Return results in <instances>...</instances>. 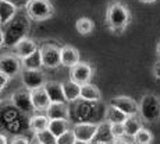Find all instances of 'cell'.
Returning <instances> with one entry per match:
<instances>
[{"label":"cell","instance_id":"1","mask_svg":"<svg viewBox=\"0 0 160 144\" xmlns=\"http://www.w3.org/2000/svg\"><path fill=\"white\" fill-rule=\"evenodd\" d=\"M31 29V18L27 13H18L7 25L2 27V31L4 34V44L2 48L13 49L18 42L28 36Z\"/></svg>","mask_w":160,"mask_h":144},{"label":"cell","instance_id":"2","mask_svg":"<svg viewBox=\"0 0 160 144\" xmlns=\"http://www.w3.org/2000/svg\"><path fill=\"white\" fill-rule=\"evenodd\" d=\"M131 23L130 8L121 2H113L106 11V25L114 34H122Z\"/></svg>","mask_w":160,"mask_h":144},{"label":"cell","instance_id":"3","mask_svg":"<svg viewBox=\"0 0 160 144\" xmlns=\"http://www.w3.org/2000/svg\"><path fill=\"white\" fill-rule=\"evenodd\" d=\"M139 116L145 123L160 120V98L156 94H145L139 101Z\"/></svg>","mask_w":160,"mask_h":144},{"label":"cell","instance_id":"4","mask_svg":"<svg viewBox=\"0 0 160 144\" xmlns=\"http://www.w3.org/2000/svg\"><path fill=\"white\" fill-rule=\"evenodd\" d=\"M25 13L32 21H46L54 16V7L50 0H31L27 6Z\"/></svg>","mask_w":160,"mask_h":144},{"label":"cell","instance_id":"5","mask_svg":"<svg viewBox=\"0 0 160 144\" xmlns=\"http://www.w3.org/2000/svg\"><path fill=\"white\" fill-rule=\"evenodd\" d=\"M42 55V60H43V67L46 69H57L61 66V48L57 46L56 44H46L39 46Z\"/></svg>","mask_w":160,"mask_h":144},{"label":"cell","instance_id":"6","mask_svg":"<svg viewBox=\"0 0 160 144\" xmlns=\"http://www.w3.org/2000/svg\"><path fill=\"white\" fill-rule=\"evenodd\" d=\"M10 101L14 108L24 115H31L35 112L32 98H31V91L27 88H20V90L14 91L10 97Z\"/></svg>","mask_w":160,"mask_h":144},{"label":"cell","instance_id":"7","mask_svg":"<svg viewBox=\"0 0 160 144\" xmlns=\"http://www.w3.org/2000/svg\"><path fill=\"white\" fill-rule=\"evenodd\" d=\"M100 123L98 122H77L72 126V131L78 141L92 143L99 130Z\"/></svg>","mask_w":160,"mask_h":144},{"label":"cell","instance_id":"8","mask_svg":"<svg viewBox=\"0 0 160 144\" xmlns=\"http://www.w3.org/2000/svg\"><path fill=\"white\" fill-rule=\"evenodd\" d=\"M0 73H4L8 77H15L22 73V60L14 53H3L0 57Z\"/></svg>","mask_w":160,"mask_h":144},{"label":"cell","instance_id":"9","mask_svg":"<svg viewBox=\"0 0 160 144\" xmlns=\"http://www.w3.org/2000/svg\"><path fill=\"white\" fill-rule=\"evenodd\" d=\"M21 81H22L24 88H27L29 91L45 87V84L48 83L45 73L42 70H22Z\"/></svg>","mask_w":160,"mask_h":144},{"label":"cell","instance_id":"10","mask_svg":"<svg viewBox=\"0 0 160 144\" xmlns=\"http://www.w3.org/2000/svg\"><path fill=\"white\" fill-rule=\"evenodd\" d=\"M110 105L118 108L127 116H137L139 113V104L131 97L127 95H117L110 99Z\"/></svg>","mask_w":160,"mask_h":144},{"label":"cell","instance_id":"11","mask_svg":"<svg viewBox=\"0 0 160 144\" xmlns=\"http://www.w3.org/2000/svg\"><path fill=\"white\" fill-rule=\"evenodd\" d=\"M92 74H93V69L88 62H79L77 66L70 69V80L78 83L79 85L88 84L92 78Z\"/></svg>","mask_w":160,"mask_h":144},{"label":"cell","instance_id":"12","mask_svg":"<svg viewBox=\"0 0 160 144\" xmlns=\"http://www.w3.org/2000/svg\"><path fill=\"white\" fill-rule=\"evenodd\" d=\"M36 51H39L38 44H36L32 38H29V36L24 38L22 41L18 42V44L13 48V53L17 57H20L21 60L25 59V57H28V56H31V55H33Z\"/></svg>","mask_w":160,"mask_h":144},{"label":"cell","instance_id":"13","mask_svg":"<svg viewBox=\"0 0 160 144\" xmlns=\"http://www.w3.org/2000/svg\"><path fill=\"white\" fill-rule=\"evenodd\" d=\"M31 98H32V104H33V108L35 111H48L49 105H50V98H49L48 93H46L45 87H41V88H36V90H32L31 91Z\"/></svg>","mask_w":160,"mask_h":144},{"label":"cell","instance_id":"14","mask_svg":"<svg viewBox=\"0 0 160 144\" xmlns=\"http://www.w3.org/2000/svg\"><path fill=\"white\" fill-rule=\"evenodd\" d=\"M81 60H79V51L71 45H64L61 46V66L72 69L77 66Z\"/></svg>","mask_w":160,"mask_h":144},{"label":"cell","instance_id":"15","mask_svg":"<svg viewBox=\"0 0 160 144\" xmlns=\"http://www.w3.org/2000/svg\"><path fill=\"white\" fill-rule=\"evenodd\" d=\"M20 13V8L11 2L0 0V25L4 27Z\"/></svg>","mask_w":160,"mask_h":144},{"label":"cell","instance_id":"16","mask_svg":"<svg viewBox=\"0 0 160 144\" xmlns=\"http://www.w3.org/2000/svg\"><path fill=\"white\" fill-rule=\"evenodd\" d=\"M46 115L50 120H54V119H67L68 120L70 108L66 102H52L46 111Z\"/></svg>","mask_w":160,"mask_h":144},{"label":"cell","instance_id":"17","mask_svg":"<svg viewBox=\"0 0 160 144\" xmlns=\"http://www.w3.org/2000/svg\"><path fill=\"white\" fill-rule=\"evenodd\" d=\"M45 90H46V93H48L49 98H50V102H66L63 83L48 81L45 84Z\"/></svg>","mask_w":160,"mask_h":144},{"label":"cell","instance_id":"18","mask_svg":"<svg viewBox=\"0 0 160 144\" xmlns=\"http://www.w3.org/2000/svg\"><path fill=\"white\" fill-rule=\"evenodd\" d=\"M50 125V119L48 118V115H41V113H35L28 119V129L33 133H39L49 129Z\"/></svg>","mask_w":160,"mask_h":144},{"label":"cell","instance_id":"19","mask_svg":"<svg viewBox=\"0 0 160 144\" xmlns=\"http://www.w3.org/2000/svg\"><path fill=\"white\" fill-rule=\"evenodd\" d=\"M63 90L67 102H75V101L81 99V85L78 83L72 80L63 81Z\"/></svg>","mask_w":160,"mask_h":144},{"label":"cell","instance_id":"20","mask_svg":"<svg viewBox=\"0 0 160 144\" xmlns=\"http://www.w3.org/2000/svg\"><path fill=\"white\" fill-rule=\"evenodd\" d=\"M81 99L87 101V102H92V104L99 102L102 99V93L98 88V85L88 83L85 85H81Z\"/></svg>","mask_w":160,"mask_h":144},{"label":"cell","instance_id":"21","mask_svg":"<svg viewBox=\"0 0 160 144\" xmlns=\"http://www.w3.org/2000/svg\"><path fill=\"white\" fill-rule=\"evenodd\" d=\"M130 116H127L122 111H120L118 108L113 105H107L106 106V111H104V122L107 123H124Z\"/></svg>","mask_w":160,"mask_h":144},{"label":"cell","instance_id":"22","mask_svg":"<svg viewBox=\"0 0 160 144\" xmlns=\"http://www.w3.org/2000/svg\"><path fill=\"white\" fill-rule=\"evenodd\" d=\"M24 70H41L43 67V60H42L41 51H36L33 55L22 59Z\"/></svg>","mask_w":160,"mask_h":144},{"label":"cell","instance_id":"23","mask_svg":"<svg viewBox=\"0 0 160 144\" xmlns=\"http://www.w3.org/2000/svg\"><path fill=\"white\" fill-rule=\"evenodd\" d=\"M49 130L56 137H60L61 134H64L66 131L70 130V123L67 119H54V120H50Z\"/></svg>","mask_w":160,"mask_h":144},{"label":"cell","instance_id":"24","mask_svg":"<svg viewBox=\"0 0 160 144\" xmlns=\"http://www.w3.org/2000/svg\"><path fill=\"white\" fill-rule=\"evenodd\" d=\"M75 29L81 35H89L95 29V24L89 17H79L75 21Z\"/></svg>","mask_w":160,"mask_h":144},{"label":"cell","instance_id":"25","mask_svg":"<svg viewBox=\"0 0 160 144\" xmlns=\"http://www.w3.org/2000/svg\"><path fill=\"white\" fill-rule=\"evenodd\" d=\"M124 127H125V136L134 137L135 134L142 129V125H141L139 118H137V116H130V118L124 122Z\"/></svg>","mask_w":160,"mask_h":144},{"label":"cell","instance_id":"26","mask_svg":"<svg viewBox=\"0 0 160 144\" xmlns=\"http://www.w3.org/2000/svg\"><path fill=\"white\" fill-rule=\"evenodd\" d=\"M132 140H134V144H150L153 141V134L150 130L142 127L134 137H132Z\"/></svg>","mask_w":160,"mask_h":144},{"label":"cell","instance_id":"27","mask_svg":"<svg viewBox=\"0 0 160 144\" xmlns=\"http://www.w3.org/2000/svg\"><path fill=\"white\" fill-rule=\"evenodd\" d=\"M35 140L41 144H57V137L49 129L43 131H39V133H35Z\"/></svg>","mask_w":160,"mask_h":144},{"label":"cell","instance_id":"28","mask_svg":"<svg viewBox=\"0 0 160 144\" xmlns=\"http://www.w3.org/2000/svg\"><path fill=\"white\" fill-rule=\"evenodd\" d=\"M110 131H112L113 139H124L125 137V127L124 123H112L110 125Z\"/></svg>","mask_w":160,"mask_h":144},{"label":"cell","instance_id":"29","mask_svg":"<svg viewBox=\"0 0 160 144\" xmlns=\"http://www.w3.org/2000/svg\"><path fill=\"white\" fill-rule=\"evenodd\" d=\"M75 143H77V137L74 134L72 129H70L68 131H66L60 137H57V144H75Z\"/></svg>","mask_w":160,"mask_h":144},{"label":"cell","instance_id":"30","mask_svg":"<svg viewBox=\"0 0 160 144\" xmlns=\"http://www.w3.org/2000/svg\"><path fill=\"white\" fill-rule=\"evenodd\" d=\"M10 144H31L28 137L22 136V134H15V136L11 137Z\"/></svg>","mask_w":160,"mask_h":144},{"label":"cell","instance_id":"31","mask_svg":"<svg viewBox=\"0 0 160 144\" xmlns=\"http://www.w3.org/2000/svg\"><path fill=\"white\" fill-rule=\"evenodd\" d=\"M7 2H11L13 4L17 6V7L20 8V10H25L27 6L29 4L31 0H7Z\"/></svg>","mask_w":160,"mask_h":144},{"label":"cell","instance_id":"32","mask_svg":"<svg viewBox=\"0 0 160 144\" xmlns=\"http://www.w3.org/2000/svg\"><path fill=\"white\" fill-rule=\"evenodd\" d=\"M11 77H8L7 74H4V73H0V90H4L6 85L8 84V81H10Z\"/></svg>","mask_w":160,"mask_h":144},{"label":"cell","instance_id":"33","mask_svg":"<svg viewBox=\"0 0 160 144\" xmlns=\"http://www.w3.org/2000/svg\"><path fill=\"white\" fill-rule=\"evenodd\" d=\"M153 76L156 77V80L160 81V59L153 64Z\"/></svg>","mask_w":160,"mask_h":144},{"label":"cell","instance_id":"34","mask_svg":"<svg viewBox=\"0 0 160 144\" xmlns=\"http://www.w3.org/2000/svg\"><path fill=\"white\" fill-rule=\"evenodd\" d=\"M113 144H132V143H130L128 140H125V139H117V140L113 141Z\"/></svg>","mask_w":160,"mask_h":144},{"label":"cell","instance_id":"35","mask_svg":"<svg viewBox=\"0 0 160 144\" xmlns=\"http://www.w3.org/2000/svg\"><path fill=\"white\" fill-rule=\"evenodd\" d=\"M0 140H2V144H7V139H6L4 134H2V136H0Z\"/></svg>","mask_w":160,"mask_h":144},{"label":"cell","instance_id":"36","mask_svg":"<svg viewBox=\"0 0 160 144\" xmlns=\"http://www.w3.org/2000/svg\"><path fill=\"white\" fill-rule=\"evenodd\" d=\"M139 2H142V3H146V4H150V3H155L156 0H139Z\"/></svg>","mask_w":160,"mask_h":144},{"label":"cell","instance_id":"37","mask_svg":"<svg viewBox=\"0 0 160 144\" xmlns=\"http://www.w3.org/2000/svg\"><path fill=\"white\" fill-rule=\"evenodd\" d=\"M92 144H113V143H109V141H92Z\"/></svg>","mask_w":160,"mask_h":144},{"label":"cell","instance_id":"38","mask_svg":"<svg viewBox=\"0 0 160 144\" xmlns=\"http://www.w3.org/2000/svg\"><path fill=\"white\" fill-rule=\"evenodd\" d=\"M156 52H158V55L160 56V41H159V44H158V48H156Z\"/></svg>","mask_w":160,"mask_h":144},{"label":"cell","instance_id":"39","mask_svg":"<svg viewBox=\"0 0 160 144\" xmlns=\"http://www.w3.org/2000/svg\"><path fill=\"white\" fill-rule=\"evenodd\" d=\"M75 144H92V143H85V141H78V140H77V143Z\"/></svg>","mask_w":160,"mask_h":144},{"label":"cell","instance_id":"40","mask_svg":"<svg viewBox=\"0 0 160 144\" xmlns=\"http://www.w3.org/2000/svg\"><path fill=\"white\" fill-rule=\"evenodd\" d=\"M32 144H41V143H39V141H36V140H35V141H33Z\"/></svg>","mask_w":160,"mask_h":144}]
</instances>
